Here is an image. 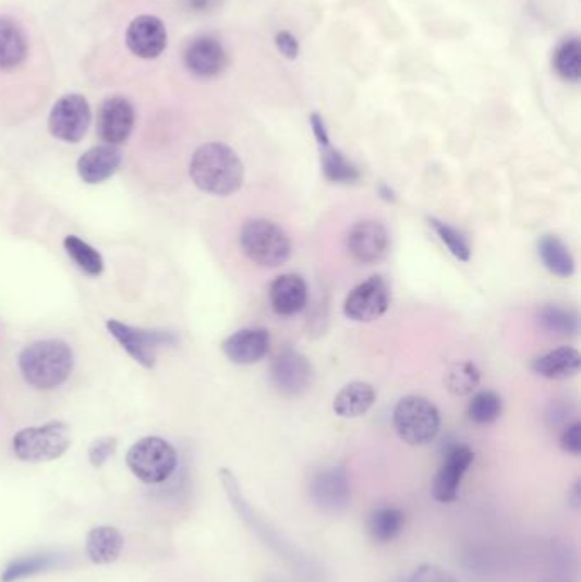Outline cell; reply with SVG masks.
<instances>
[{"label": "cell", "instance_id": "obj_26", "mask_svg": "<svg viewBox=\"0 0 581 582\" xmlns=\"http://www.w3.org/2000/svg\"><path fill=\"white\" fill-rule=\"evenodd\" d=\"M538 257L547 271L559 278H570L574 272V259L570 248L556 235H544L537 242Z\"/></svg>", "mask_w": 581, "mask_h": 582}, {"label": "cell", "instance_id": "obj_32", "mask_svg": "<svg viewBox=\"0 0 581 582\" xmlns=\"http://www.w3.org/2000/svg\"><path fill=\"white\" fill-rule=\"evenodd\" d=\"M547 563H549L550 575H561V578L574 579L578 574L577 548L568 542L554 539L547 550Z\"/></svg>", "mask_w": 581, "mask_h": 582}, {"label": "cell", "instance_id": "obj_5", "mask_svg": "<svg viewBox=\"0 0 581 582\" xmlns=\"http://www.w3.org/2000/svg\"><path fill=\"white\" fill-rule=\"evenodd\" d=\"M71 445V427L62 421H51L44 426L24 427L12 438L14 454L28 463L60 459Z\"/></svg>", "mask_w": 581, "mask_h": 582}, {"label": "cell", "instance_id": "obj_15", "mask_svg": "<svg viewBox=\"0 0 581 582\" xmlns=\"http://www.w3.org/2000/svg\"><path fill=\"white\" fill-rule=\"evenodd\" d=\"M135 126V109L125 97H106L98 111V135L108 145L125 144Z\"/></svg>", "mask_w": 581, "mask_h": 582}, {"label": "cell", "instance_id": "obj_31", "mask_svg": "<svg viewBox=\"0 0 581 582\" xmlns=\"http://www.w3.org/2000/svg\"><path fill=\"white\" fill-rule=\"evenodd\" d=\"M56 556L50 554H38V556L21 557V559L12 560L5 571L0 575L2 582H16L24 578H32V575L39 574V572L48 571L56 566Z\"/></svg>", "mask_w": 581, "mask_h": 582}, {"label": "cell", "instance_id": "obj_40", "mask_svg": "<svg viewBox=\"0 0 581 582\" xmlns=\"http://www.w3.org/2000/svg\"><path fill=\"white\" fill-rule=\"evenodd\" d=\"M311 126H313L314 136H316L317 144L320 145V148L329 147L331 144H329L328 130H326V124H324L320 114H311Z\"/></svg>", "mask_w": 581, "mask_h": 582}, {"label": "cell", "instance_id": "obj_20", "mask_svg": "<svg viewBox=\"0 0 581 582\" xmlns=\"http://www.w3.org/2000/svg\"><path fill=\"white\" fill-rule=\"evenodd\" d=\"M123 151L114 145L89 148L77 160V172L86 184H101L120 169Z\"/></svg>", "mask_w": 581, "mask_h": 582}, {"label": "cell", "instance_id": "obj_22", "mask_svg": "<svg viewBox=\"0 0 581 582\" xmlns=\"http://www.w3.org/2000/svg\"><path fill=\"white\" fill-rule=\"evenodd\" d=\"M375 399H377V393H375L371 384H367V381H351L347 387L341 388L338 396L335 397L332 411L340 417L353 420V417L367 414L372 405L375 404Z\"/></svg>", "mask_w": 581, "mask_h": 582}, {"label": "cell", "instance_id": "obj_6", "mask_svg": "<svg viewBox=\"0 0 581 582\" xmlns=\"http://www.w3.org/2000/svg\"><path fill=\"white\" fill-rule=\"evenodd\" d=\"M392 424L402 441L410 447H425L440 432V412L425 397L408 396L399 400Z\"/></svg>", "mask_w": 581, "mask_h": 582}, {"label": "cell", "instance_id": "obj_30", "mask_svg": "<svg viewBox=\"0 0 581 582\" xmlns=\"http://www.w3.org/2000/svg\"><path fill=\"white\" fill-rule=\"evenodd\" d=\"M504 412V402L501 397L492 390H483L472 397L468 405V417L474 424L480 426H488V424L496 423L499 415Z\"/></svg>", "mask_w": 581, "mask_h": 582}, {"label": "cell", "instance_id": "obj_36", "mask_svg": "<svg viewBox=\"0 0 581 582\" xmlns=\"http://www.w3.org/2000/svg\"><path fill=\"white\" fill-rule=\"evenodd\" d=\"M407 582H459V579L437 563H423L414 569Z\"/></svg>", "mask_w": 581, "mask_h": 582}, {"label": "cell", "instance_id": "obj_33", "mask_svg": "<svg viewBox=\"0 0 581 582\" xmlns=\"http://www.w3.org/2000/svg\"><path fill=\"white\" fill-rule=\"evenodd\" d=\"M481 381V372L472 362H459L450 366L445 377V385L452 396L464 397L476 390Z\"/></svg>", "mask_w": 581, "mask_h": 582}, {"label": "cell", "instance_id": "obj_42", "mask_svg": "<svg viewBox=\"0 0 581 582\" xmlns=\"http://www.w3.org/2000/svg\"><path fill=\"white\" fill-rule=\"evenodd\" d=\"M378 193H380V196H383L386 202H396L395 191L390 190V187L386 186V184H383V186L378 187Z\"/></svg>", "mask_w": 581, "mask_h": 582}, {"label": "cell", "instance_id": "obj_13", "mask_svg": "<svg viewBox=\"0 0 581 582\" xmlns=\"http://www.w3.org/2000/svg\"><path fill=\"white\" fill-rule=\"evenodd\" d=\"M474 462V451L465 445H453L445 454L444 463L432 484V496L441 505H452L459 499L462 478Z\"/></svg>", "mask_w": 581, "mask_h": 582}, {"label": "cell", "instance_id": "obj_2", "mask_svg": "<svg viewBox=\"0 0 581 582\" xmlns=\"http://www.w3.org/2000/svg\"><path fill=\"white\" fill-rule=\"evenodd\" d=\"M190 175L198 190L214 196H231L244 183V163L229 145H202L193 154Z\"/></svg>", "mask_w": 581, "mask_h": 582}, {"label": "cell", "instance_id": "obj_23", "mask_svg": "<svg viewBox=\"0 0 581 582\" xmlns=\"http://www.w3.org/2000/svg\"><path fill=\"white\" fill-rule=\"evenodd\" d=\"M581 368V356L573 348H558L532 363V369L549 380L574 377Z\"/></svg>", "mask_w": 581, "mask_h": 582}, {"label": "cell", "instance_id": "obj_41", "mask_svg": "<svg viewBox=\"0 0 581 582\" xmlns=\"http://www.w3.org/2000/svg\"><path fill=\"white\" fill-rule=\"evenodd\" d=\"M568 502H570L571 508L580 509L581 508V482L577 481L571 487L570 493H568Z\"/></svg>", "mask_w": 581, "mask_h": 582}, {"label": "cell", "instance_id": "obj_9", "mask_svg": "<svg viewBox=\"0 0 581 582\" xmlns=\"http://www.w3.org/2000/svg\"><path fill=\"white\" fill-rule=\"evenodd\" d=\"M93 113L86 97L81 94H66L53 105L48 118V129L57 141L78 144L89 130Z\"/></svg>", "mask_w": 581, "mask_h": 582}, {"label": "cell", "instance_id": "obj_10", "mask_svg": "<svg viewBox=\"0 0 581 582\" xmlns=\"http://www.w3.org/2000/svg\"><path fill=\"white\" fill-rule=\"evenodd\" d=\"M106 327L110 330V335L120 342L121 348L130 354V356L144 366V368H154L156 366L157 350L160 345L172 344L175 342L174 336L165 330H145L137 329V327L126 326L120 320H108Z\"/></svg>", "mask_w": 581, "mask_h": 582}, {"label": "cell", "instance_id": "obj_34", "mask_svg": "<svg viewBox=\"0 0 581 582\" xmlns=\"http://www.w3.org/2000/svg\"><path fill=\"white\" fill-rule=\"evenodd\" d=\"M538 323L550 335L573 336L578 330V317L571 311L558 307V305H546L538 311Z\"/></svg>", "mask_w": 581, "mask_h": 582}, {"label": "cell", "instance_id": "obj_38", "mask_svg": "<svg viewBox=\"0 0 581 582\" xmlns=\"http://www.w3.org/2000/svg\"><path fill=\"white\" fill-rule=\"evenodd\" d=\"M559 447L565 453L578 457L581 453V424L580 421L568 423L559 436Z\"/></svg>", "mask_w": 581, "mask_h": 582}, {"label": "cell", "instance_id": "obj_21", "mask_svg": "<svg viewBox=\"0 0 581 582\" xmlns=\"http://www.w3.org/2000/svg\"><path fill=\"white\" fill-rule=\"evenodd\" d=\"M28 38L20 24L0 17V71H14L28 59Z\"/></svg>", "mask_w": 581, "mask_h": 582}, {"label": "cell", "instance_id": "obj_29", "mask_svg": "<svg viewBox=\"0 0 581 582\" xmlns=\"http://www.w3.org/2000/svg\"><path fill=\"white\" fill-rule=\"evenodd\" d=\"M63 247L81 271L89 276L101 275L102 269H105V260L93 245L87 244L83 239L75 238V235H69L63 241Z\"/></svg>", "mask_w": 581, "mask_h": 582}, {"label": "cell", "instance_id": "obj_14", "mask_svg": "<svg viewBox=\"0 0 581 582\" xmlns=\"http://www.w3.org/2000/svg\"><path fill=\"white\" fill-rule=\"evenodd\" d=\"M390 238L377 220H362L348 233V251L362 265H377L389 254Z\"/></svg>", "mask_w": 581, "mask_h": 582}, {"label": "cell", "instance_id": "obj_35", "mask_svg": "<svg viewBox=\"0 0 581 582\" xmlns=\"http://www.w3.org/2000/svg\"><path fill=\"white\" fill-rule=\"evenodd\" d=\"M429 227H434L435 232H437L440 241L447 245L450 253L457 257L459 260H464L468 263L471 259V245H469L468 239L462 235L459 230L450 227L449 223H444V221L437 220V218H428Z\"/></svg>", "mask_w": 581, "mask_h": 582}, {"label": "cell", "instance_id": "obj_4", "mask_svg": "<svg viewBox=\"0 0 581 582\" xmlns=\"http://www.w3.org/2000/svg\"><path fill=\"white\" fill-rule=\"evenodd\" d=\"M241 247L247 259L262 268H278L292 256L289 233L266 218H253L244 223Z\"/></svg>", "mask_w": 581, "mask_h": 582}, {"label": "cell", "instance_id": "obj_12", "mask_svg": "<svg viewBox=\"0 0 581 582\" xmlns=\"http://www.w3.org/2000/svg\"><path fill=\"white\" fill-rule=\"evenodd\" d=\"M271 384L287 397H299L307 392L314 381V368L304 354L286 350L275 357L269 369Z\"/></svg>", "mask_w": 581, "mask_h": 582}, {"label": "cell", "instance_id": "obj_11", "mask_svg": "<svg viewBox=\"0 0 581 582\" xmlns=\"http://www.w3.org/2000/svg\"><path fill=\"white\" fill-rule=\"evenodd\" d=\"M390 305V288L383 276H372L348 293L344 315L353 323H374Z\"/></svg>", "mask_w": 581, "mask_h": 582}, {"label": "cell", "instance_id": "obj_45", "mask_svg": "<svg viewBox=\"0 0 581 582\" xmlns=\"http://www.w3.org/2000/svg\"><path fill=\"white\" fill-rule=\"evenodd\" d=\"M263 582H283V581H281V579H278V578H268V579H265V581Z\"/></svg>", "mask_w": 581, "mask_h": 582}, {"label": "cell", "instance_id": "obj_37", "mask_svg": "<svg viewBox=\"0 0 581 582\" xmlns=\"http://www.w3.org/2000/svg\"><path fill=\"white\" fill-rule=\"evenodd\" d=\"M117 447V438H111V436L96 439L89 447L90 465H93L94 469H99V466L105 465V463L113 457Z\"/></svg>", "mask_w": 581, "mask_h": 582}, {"label": "cell", "instance_id": "obj_18", "mask_svg": "<svg viewBox=\"0 0 581 582\" xmlns=\"http://www.w3.org/2000/svg\"><path fill=\"white\" fill-rule=\"evenodd\" d=\"M269 332L263 327L241 329L222 342V351L235 365H254L262 362L269 351Z\"/></svg>", "mask_w": 581, "mask_h": 582}, {"label": "cell", "instance_id": "obj_43", "mask_svg": "<svg viewBox=\"0 0 581 582\" xmlns=\"http://www.w3.org/2000/svg\"><path fill=\"white\" fill-rule=\"evenodd\" d=\"M190 4H192V8L202 11V9L208 8V4H210V0H190Z\"/></svg>", "mask_w": 581, "mask_h": 582}, {"label": "cell", "instance_id": "obj_1", "mask_svg": "<svg viewBox=\"0 0 581 582\" xmlns=\"http://www.w3.org/2000/svg\"><path fill=\"white\" fill-rule=\"evenodd\" d=\"M220 482L226 490L232 508L238 512L242 523L246 524L253 535L262 539L263 545L274 551L278 559L283 560L304 582H320L324 579L323 569L316 560L311 559L301 547H296L286 533L278 530L271 521L259 514L242 493L238 477L229 469H220Z\"/></svg>", "mask_w": 581, "mask_h": 582}, {"label": "cell", "instance_id": "obj_7", "mask_svg": "<svg viewBox=\"0 0 581 582\" xmlns=\"http://www.w3.org/2000/svg\"><path fill=\"white\" fill-rule=\"evenodd\" d=\"M126 465L145 484L168 481L178 466L174 447L159 436H148L135 442L126 453Z\"/></svg>", "mask_w": 581, "mask_h": 582}, {"label": "cell", "instance_id": "obj_3", "mask_svg": "<svg viewBox=\"0 0 581 582\" xmlns=\"http://www.w3.org/2000/svg\"><path fill=\"white\" fill-rule=\"evenodd\" d=\"M74 368L71 345L57 339L36 341L20 354V369L26 384L36 390H53L65 384Z\"/></svg>", "mask_w": 581, "mask_h": 582}, {"label": "cell", "instance_id": "obj_39", "mask_svg": "<svg viewBox=\"0 0 581 582\" xmlns=\"http://www.w3.org/2000/svg\"><path fill=\"white\" fill-rule=\"evenodd\" d=\"M275 44H277L278 51H280L286 59L295 60L301 53V45L296 41L295 36L290 32H280L275 38Z\"/></svg>", "mask_w": 581, "mask_h": 582}, {"label": "cell", "instance_id": "obj_16", "mask_svg": "<svg viewBox=\"0 0 581 582\" xmlns=\"http://www.w3.org/2000/svg\"><path fill=\"white\" fill-rule=\"evenodd\" d=\"M126 47L138 59H157L168 47V29L165 23L148 14L135 17L126 32Z\"/></svg>", "mask_w": 581, "mask_h": 582}, {"label": "cell", "instance_id": "obj_25", "mask_svg": "<svg viewBox=\"0 0 581 582\" xmlns=\"http://www.w3.org/2000/svg\"><path fill=\"white\" fill-rule=\"evenodd\" d=\"M407 524V514L395 506L374 509L367 518V533L375 544L386 545L395 542Z\"/></svg>", "mask_w": 581, "mask_h": 582}, {"label": "cell", "instance_id": "obj_44", "mask_svg": "<svg viewBox=\"0 0 581 582\" xmlns=\"http://www.w3.org/2000/svg\"><path fill=\"white\" fill-rule=\"evenodd\" d=\"M541 582H574V579L561 578V575H547V578L543 579Z\"/></svg>", "mask_w": 581, "mask_h": 582}, {"label": "cell", "instance_id": "obj_27", "mask_svg": "<svg viewBox=\"0 0 581 582\" xmlns=\"http://www.w3.org/2000/svg\"><path fill=\"white\" fill-rule=\"evenodd\" d=\"M554 71L565 81L578 82L581 77V45L578 38H566L554 50Z\"/></svg>", "mask_w": 581, "mask_h": 582}, {"label": "cell", "instance_id": "obj_17", "mask_svg": "<svg viewBox=\"0 0 581 582\" xmlns=\"http://www.w3.org/2000/svg\"><path fill=\"white\" fill-rule=\"evenodd\" d=\"M184 65L196 77L211 78L222 74L227 66V51L219 39L199 36L187 45Z\"/></svg>", "mask_w": 581, "mask_h": 582}, {"label": "cell", "instance_id": "obj_28", "mask_svg": "<svg viewBox=\"0 0 581 582\" xmlns=\"http://www.w3.org/2000/svg\"><path fill=\"white\" fill-rule=\"evenodd\" d=\"M320 163H323L324 178L331 181V183L353 184L360 179L359 169L340 150L332 148L331 145L323 148Z\"/></svg>", "mask_w": 581, "mask_h": 582}, {"label": "cell", "instance_id": "obj_8", "mask_svg": "<svg viewBox=\"0 0 581 582\" xmlns=\"http://www.w3.org/2000/svg\"><path fill=\"white\" fill-rule=\"evenodd\" d=\"M308 497L319 511L340 514L351 505V482L341 465L324 466L308 478Z\"/></svg>", "mask_w": 581, "mask_h": 582}, {"label": "cell", "instance_id": "obj_19", "mask_svg": "<svg viewBox=\"0 0 581 582\" xmlns=\"http://www.w3.org/2000/svg\"><path fill=\"white\" fill-rule=\"evenodd\" d=\"M308 288L302 276L295 272L275 278L274 283L269 287V303L275 314L281 317H292L301 314L307 305Z\"/></svg>", "mask_w": 581, "mask_h": 582}, {"label": "cell", "instance_id": "obj_24", "mask_svg": "<svg viewBox=\"0 0 581 582\" xmlns=\"http://www.w3.org/2000/svg\"><path fill=\"white\" fill-rule=\"evenodd\" d=\"M125 539L113 526H96L87 533L86 554L98 566L114 562L123 550Z\"/></svg>", "mask_w": 581, "mask_h": 582}]
</instances>
